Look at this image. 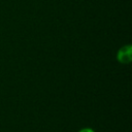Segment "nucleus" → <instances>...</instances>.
<instances>
[{"mask_svg": "<svg viewBox=\"0 0 132 132\" xmlns=\"http://www.w3.org/2000/svg\"><path fill=\"white\" fill-rule=\"evenodd\" d=\"M117 60L124 65L131 63L132 61V46L130 44L122 46L117 53Z\"/></svg>", "mask_w": 132, "mask_h": 132, "instance_id": "nucleus-1", "label": "nucleus"}, {"mask_svg": "<svg viewBox=\"0 0 132 132\" xmlns=\"http://www.w3.org/2000/svg\"><path fill=\"white\" fill-rule=\"evenodd\" d=\"M78 132H95L92 128H82V129H80Z\"/></svg>", "mask_w": 132, "mask_h": 132, "instance_id": "nucleus-2", "label": "nucleus"}]
</instances>
